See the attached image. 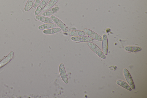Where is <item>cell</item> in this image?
<instances>
[{"mask_svg": "<svg viewBox=\"0 0 147 98\" xmlns=\"http://www.w3.org/2000/svg\"><path fill=\"white\" fill-rule=\"evenodd\" d=\"M50 18L54 22L63 32H68V29L67 26L62 21L53 15L51 16Z\"/></svg>", "mask_w": 147, "mask_h": 98, "instance_id": "2", "label": "cell"}, {"mask_svg": "<svg viewBox=\"0 0 147 98\" xmlns=\"http://www.w3.org/2000/svg\"><path fill=\"white\" fill-rule=\"evenodd\" d=\"M61 29L59 28H53L43 31V33L46 34H52L59 32Z\"/></svg>", "mask_w": 147, "mask_h": 98, "instance_id": "15", "label": "cell"}, {"mask_svg": "<svg viewBox=\"0 0 147 98\" xmlns=\"http://www.w3.org/2000/svg\"><path fill=\"white\" fill-rule=\"evenodd\" d=\"M84 31L88 35L95 40L100 41H102V39L101 36L93 31L85 28L84 29Z\"/></svg>", "mask_w": 147, "mask_h": 98, "instance_id": "4", "label": "cell"}, {"mask_svg": "<svg viewBox=\"0 0 147 98\" xmlns=\"http://www.w3.org/2000/svg\"><path fill=\"white\" fill-rule=\"evenodd\" d=\"M59 9V7H55L45 11L42 14V15L45 16H49L57 12Z\"/></svg>", "mask_w": 147, "mask_h": 98, "instance_id": "9", "label": "cell"}, {"mask_svg": "<svg viewBox=\"0 0 147 98\" xmlns=\"http://www.w3.org/2000/svg\"><path fill=\"white\" fill-rule=\"evenodd\" d=\"M56 27V25L54 23H47L39 26L38 28L40 30H43L54 28Z\"/></svg>", "mask_w": 147, "mask_h": 98, "instance_id": "11", "label": "cell"}, {"mask_svg": "<svg viewBox=\"0 0 147 98\" xmlns=\"http://www.w3.org/2000/svg\"><path fill=\"white\" fill-rule=\"evenodd\" d=\"M102 46V51L105 54H107L108 51V41L107 35L104 34L103 36Z\"/></svg>", "mask_w": 147, "mask_h": 98, "instance_id": "7", "label": "cell"}, {"mask_svg": "<svg viewBox=\"0 0 147 98\" xmlns=\"http://www.w3.org/2000/svg\"><path fill=\"white\" fill-rule=\"evenodd\" d=\"M124 49L127 51L135 52L140 51L142 50L141 47L134 46H127L124 48Z\"/></svg>", "mask_w": 147, "mask_h": 98, "instance_id": "14", "label": "cell"}, {"mask_svg": "<svg viewBox=\"0 0 147 98\" xmlns=\"http://www.w3.org/2000/svg\"><path fill=\"white\" fill-rule=\"evenodd\" d=\"M58 0H51L50 1L43 9V11H45L51 8L57 3Z\"/></svg>", "mask_w": 147, "mask_h": 98, "instance_id": "17", "label": "cell"}, {"mask_svg": "<svg viewBox=\"0 0 147 98\" xmlns=\"http://www.w3.org/2000/svg\"><path fill=\"white\" fill-rule=\"evenodd\" d=\"M67 34L71 36H84L85 35V33L82 31L74 30L68 31Z\"/></svg>", "mask_w": 147, "mask_h": 98, "instance_id": "12", "label": "cell"}, {"mask_svg": "<svg viewBox=\"0 0 147 98\" xmlns=\"http://www.w3.org/2000/svg\"><path fill=\"white\" fill-rule=\"evenodd\" d=\"M48 1L49 0H43L40 3L35 11V15H38L42 11L47 4Z\"/></svg>", "mask_w": 147, "mask_h": 98, "instance_id": "8", "label": "cell"}, {"mask_svg": "<svg viewBox=\"0 0 147 98\" xmlns=\"http://www.w3.org/2000/svg\"><path fill=\"white\" fill-rule=\"evenodd\" d=\"M35 0H28L25 6L24 9L26 11L30 10L33 6Z\"/></svg>", "mask_w": 147, "mask_h": 98, "instance_id": "18", "label": "cell"}, {"mask_svg": "<svg viewBox=\"0 0 147 98\" xmlns=\"http://www.w3.org/2000/svg\"><path fill=\"white\" fill-rule=\"evenodd\" d=\"M123 74L126 80L131 89H134L135 86L132 79L130 74L126 68L123 69Z\"/></svg>", "mask_w": 147, "mask_h": 98, "instance_id": "3", "label": "cell"}, {"mask_svg": "<svg viewBox=\"0 0 147 98\" xmlns=\"http://www.w3.org/2000/svg\"><path fill=\"white\" fill-rule=\"evenodd\" d=\"M116 83L129 91H131V89L129 85L124 81L120 80H118L116 82Z\"/></svg>", "mask_w": 147, "mask_h": 98, "instance_id": "16", "label": "cell"}, {"mask_svg": "<svg viewBox=\"0 0 147 98\" xmlns=\"http://www.w3.org/2000/svg\"><path fill=\"white\" fill-rule=\"evenodd\" d=\"M71 39L74 41L80 42H88L92 41L93 39L87 36H76L72 37Z\"/></svg>", "mask_w": 147, "mask_h": 98, "instance_id": "6", "label": "cell"}, {"mask_svg": "<svg viewBox=\"0 0 147 98\" xmlns=\"http://www.w3.org/2000/svg\"><path fill=\"white\" fill-rule=\"evenodd\" d=\"M87 44L90 48L98 56L103 59H105L106 56L100 48L95 44L92 42L87 43Z\"/></svg>", "mask_w": 147, "mask_h": 98, "instance_id": "1", "label": "cell"}, {"mask_svg": "<svg viewBox=\"0 0 147 98\" xmlns=\"http://www.w3.org/2000/svg\"><path fill=\"white\" fill-rule=\"evenodd\" d=\"M13 55V52L11 51L8 55L0 62V68L9 62L12 58Z\"/></svg>", "mask_w": 147, "mask_h": 98, "instance_id": "10", "label": "cell"}, {"mask_svg": "<svg viewBox=\"0 0 147 98\" xmlns=\"http://www.w3.org/2000/svg\"><path fill=\"white\" fill-rule=\"evenodd\" d=\"M42 0H35L33 5L34 8L36 7L39 4Z\"/></svg>", "mask_w": 147, "mask_h": 98, "instance_id": "19", "label": "cell"}, {"mask_svg": "<svg viewBox=\"0 0 147 98\" xmlns=\"http://www.w3.org/2000/svg\"><path fill=\"white\" fill-rule=\"evenodd\" d=\"M59 71L61 78L65 83H68V80L67 76L63 64H61L59 67Z\"/></svg>", "mask_w": 147, "mask_h": 98, "instance_id": "5", "label": "cell"}, {"mask_svg": "<svg viewBox=\"0 0 147 98\" xmlns=\"http://www.w3.org/2000/svg\"><path fill=\"white\" fill-rule=\"evenodd\" d=\"M36 18L38 20L45 23H52L53 22V21L51 18L45 16L37 15Z\"/></svg>", "mask_w": 147, "mask_h": 98, "instance_id": "13", "label": "cell"}]
</instances>
